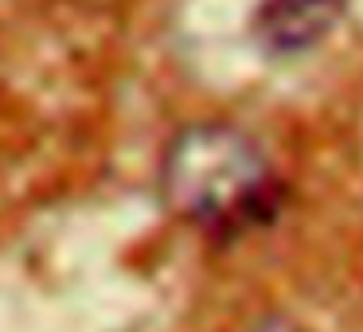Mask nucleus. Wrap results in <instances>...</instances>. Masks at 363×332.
Masks as SVG:
<instances>
[{
  "label": "nucleus",
  "instance_id": "2",
  "mask_svg": "<svg viewBox=\"0 0 363 332\" xmlns=\"http://www.w3.org/2000/svg\"><path fill=\"white\" fill-rule=\"evenodd\" d=\"M347 0H266L254 20V35L269 55H305L344 16Z\"/></svg>",
  "mask_w": 363,
  "mask_h": 332
},
{
  "label": "nucleus",
  "instance_id": "1",
  "mask_svg": "<svg viewBox=\"0 0 363 332\" xmlns=\"http://www.w3.org/2000/svg\"><path fill=\"white\" fill-rule=\"evenodd\" d=\"M160 192L180 219L215 235L262 227L277 211V184L262 149L223 121H199L168 141Z\"/></svg>",
  "mask_w": 363,
  "mask_h": 332
}]
</instances>
